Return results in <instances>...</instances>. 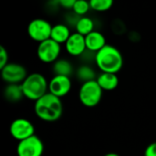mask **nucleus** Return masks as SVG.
<instances>
[{
	"instance_id": "1",
	"label": "nucleus",
	"mask_w": 156,
	"mask_h": 156,
	"mask_svg": "<svg viewBox=\"0 0 156 156\" xmlns=\"http://www.w3.org/2000/svg\"><path fill=\"white\" fill-rule=\"evenodd\" d=\"M36 115L42 121L52 122L58 121L63 112L61 99L48 92L42 98L35 101Z\"/></svg>"
},
{
	"instance_id": "2",
	"label": "nucleus",
	"mask_w": 156,
	"mask_h": 156,
	"mask_svg": "<svg viewBox=\"0 0 156 156\" xmlns=\"http://www.w3.org/2000/svg\"><path fill=\"white\" fill-rule=\"evenodd\" d=\"M95 63L101 72L116 74L123 66V57L117 48L107 44L96 53Z\"/></svg>"
},
{
	"instance_id": "3",
	"label": "nucleus",
	"mask_w": 156,
	"mask_h": 156,
	"mask_svg": "<svg viewBox=\"0 0 156 156\" xmlns=\"http://www.w3.org/2000/svg\"><path fill=\"white\" fill-rule=\"evenodd\" d=\"M21 88L25 98L37 101L48 93V82L42 74L34 72L26 78Z\"/></svg>"
},
{
	"instance_id": "4",
	"label": "nucleus",
	"mask_w": 156,
	"mask_h": 156,
	"mask_svg": "<svg viewBox=\"0 0 156 156\" xmlns=\"http://www.w3.org/2000/svg\"><path fill=\"white\" fill-rule=\"evenodd\" d=\"M102 93L103 90L98 84L97 80H91L82 83L79 91V99L84 106L92 108L101 102Z\"/></svg>"
},
{
	"instance_id": "5",
	"label": "nucleus",
	"mask_w": 156,
	"mask_h": 156,
	"mask_svg": "<svg viewBox=\"0 0 156 156\" xmlns=\"http://www.w3.org/2000/svg\"><path fill=\"white\" fill-rule=\"evenodd\" d=\"M53 26L43 18H36L29 22L27 26V34L31 39L41 43L51 37Z\"/></svg>"
},
{
	"instance_id": "6",
	"label": "nucleus",
	"mask_w": 156,
	"mask_h": 156,
	"mask_svg": "<svg viewBox=\"0 0 156 156\" xmlns=\"http://www.w3.org/2000/svg\"><path fill=\"white\" fill-rule=\"evenodd\" d=\"M60 44L52 40L51 38L45 40L38 44L37 48V55L40 61L44 63H55L60 55Z\"/></svg>"
},
{
	"instance_id": "7",
	"label": "nucleus",
	"mask_w": 156,
	"mask_h": 156,
	"mask_svg": "<svg viewBox=\"0 0 156 156\" xmlns=\"http://www.w3.org/2000/svg\"><path fill=\"white\" fill-rule=\"evenodd\" d=\"M43 153L44 144L37 135L18 142L16 147L17 156H42Z\"/></svg>"
},
{
	"instance_id": "8",
	"label": "nucleus",
	"mask_w": 156,
	"mask_h": 156,
	"mask_svg": "<svg viewBox=\"0 0 156 156\" xmlns=\"http://www.w3.org/2000/svg\"><path fill=\"white\" fill-rule=\"evenodd\" d=\"M27 76L26 68L18 63H8L1 69V77L7 84H22Z\"/></svg>"
},
{
	"instance_id": "9",
	"label": "nucleus",
	"mask_w": 156,
	"mask_h": 156,
	"mask_svg": "<svg viewBox=\"0 0 156 156\" xmlns=\"http://www.w3.org/2000/svg\"><path fill=\"white\" fill-rule=\"evenodd\" d=\"M9 132L15 140L21 142L35 135V127L30 121L25 118H18L11 122Z\"/></svg>"
},
{
	"instance_id": "10",
	"label": "nucleus",
	"mask_w": 156,
	"mask_h": 156,
	"mask_svg": "<svg viewBox=\"0 0 156 156\" xmlns=\"http://www.w3.org/2000/svg\"><path fill=\"white\" fill-rule=\"evenodd\" d=\"M71 80L69 77L55 75L48 82V91L58 98L65 97L71 90Z\"/></svg>"
},
{
	"instance_id": "11",
	"label": "nucleus",
	"mask_w": 156,
	"mask_h": 156,
	"mask_svg": "<svg viewBox=\"0 0 156 156\" xmlns=\"http://www.w3.org/2000/svg\"><path fill=\"white\" fill-rule=\"evenodd\" d=\"M65 47L67 52L69 55L73 57L82 56L87 50L85 37L77 32L72 33L65 43Z\"/></svg>"
},
{
	"instance_id": "12",
	"label": "nucleus",
	"mask_w": 156,
	"mask_h": 156,
	"mask_svg": "<svg viewBox=\"0 0 156 156\" xmlns=\"http://www.w3.org/2000/svg\"><path fill=\"white\" fill-rule=\"evenodd\" d=\"M85 41L87 50L94 53H97L107 45L104 35L97 30H94L90 34L87 35L85 37Z\"/></svg>"
},
{
	"instance_id": "13",
	"label": "nucleus",
	"mask_w": 156,
	"mask_h": 156,
	"mask_svg": "<svg viewBox=\"0 0 156 156\" xmlns=\"http://www.w3.org/2000/svg\"><path fill=\"white\" fill-rule=\"evenodd\" d=\"M98 84L102 90H113L119 85V78L117 74L113 73H101L96 79Z\"/></svg>"
},
{
	"instance_id": "14",
	"label": "nucleus",
	"mask_w": 156,
	"mask_h": 156,
	"mask_svg": "<svg viewBox=\"0 0 156 156\" xmlns=\"http://www.w3.org/2000/svg\"><path fill=\"white\" fill-rule=\"evenodd\" d=\"M70 35H71V33L67 25L57 24V25L53 26V27H52L50 38L61 45V44L67 42V40L70 37Z\"/></svg>"
},
{
	"instance_id": "15",
	"label": "nucleus",
	"mask_w": 156,
	"mask_h": 156,
	"mask_svg": "<svg viewBox=\"0 0 156 156\" xmlns=\"http://www.w3.org/2000/svg\"><path fill=\"white\" fill-rule=\"evenodd\" d=\"M4 96L9 102L19 101L24 97L21 84H7L4 90Z\"/></svg>"
},
{
	"instance_id": "16",
	"label": "nucleus",
	"mask_w": 156,
	"mask_h": 156,
	"mask_svg": "<svg viewBox=\"0 0 156 156\" xmlns=\"http://www.w3.org/2000/svg\"><path fill=\"white\" fill-rule=\"evenodd\" d=\"M53 72L57 76L70 77L74 71L72 64L67 59H58L52 67Z\"/></svg>"
},
{
	"instance_id": "17",
	"label": "nucleus",
	"mask_w": 156,
	"mask_h": 156,
	"mask_svg": "<svg viewBox=\"0 0 156 156\" xmlns=\"http://www.w3.org/2000/svg\"><path fill=\"white\" fill-rule=\"evenodd\" d=\"M75 28L77 33L86 37L94 31V21L88 16H80Z\"/></svg>"
},
{
	"instance_id": "18",
	"label": "nucleus",
	"mask_w": 156,
	"mask_h": 156,
	"mask_svg": "<svg viewBox=\"0 0 156 156\" xmlns=\"http://www.w3.org/2000/svg\"><path fill=\"white\" fill-rule=\"evenodd\" d=\"M76 77L79 80L82 81V83L89 82L91 80H95V78H96L95 71L93 70V69L90 66H89L87 64L81 65L78 68V69L76 71Z\"/></svg>"
},
{
	"instance_id": "19",
	"label": "nucleus",
	"mask_w": 156,
	"mask_h": 156,
	"mask_svg": "<svg viewBox=\"0 0 156 156\" xmlns=\"http://www.w3.org/2000/svg\"><path fill=\"white\" fill-rule=\"evenodd\" d=\"M113 5L112 0H91L90 1V9L97 12H105L112 8Z\"/></svg>"
},
{
	"instance_id": "20",
	"label": "nucleus",
	"mask_w": 156,
	"mask_h": 156,
	"mask_svg": "<svg viewBox=\"0 0 156 156\" xmlns=\"http://www.w3.org/2000/svg\"><path fill=\"white\" fill-rule=\"evenodd\" d=\"M90 9V2L85 1V0H76L72 10H73V13H75L78 16H83Z\"/></svg>"
},
{
	"instance_id": "21",
	"label": "nucleus",
	"mask_w": 156,
	"mask_h": 156,
	"mask_svg": "<svg viewBox=\"0 0 156 156\" xmlns=\"http://www.w3.org/2000/svg\"><path fill=\"white\" fill-rule=\"evenodd\" d=\"M7 64H8V53L3 46H0V69H2Z\"/></svg>"
},
{
	"instance_id": "22",
	"label": "nucleus",
	"mask_w": 156,
	"mask_h": 156,
	"mask_svg": "<svg viewBox=\"0 0 156 156\" xmlns=\"http://www.w3.org/2000/svg\"><path fill=\"white\" fill-rule=\"evenodd\" d=\"M76 0H59L58 5L65 9H73Z\"/></svg>"
},
{
	"instance_id": "23",
	"label": "nucleus",
	"mask_w": 156,
	"mask_h": 156,
	"mask_svg": "<svg viewBox=\"0 0 156 156\" xmlns=\"http://www.w3.org/2000/svg\"><path fill=\"white\" fill-rule=\"evenodd\" d=\"M144 156H156V142L149 144L145 151H144Z\"/></svg>"
},
{
	"instance_id": "24",
	"label": "nucleus",
	"mask_w": 156,
	"mask_h": 156,
	"mask_svg": "<svg viewBox=\"0 0 156 156\" xmlns=\"http://www.w3.org/2000/svg\"><path fill=\"white\" fill-rule=\"evenodd\" d=\"M104 156H120L118 154H115V153H109V154H106Z\"/></svg>"
}]
</instances>
